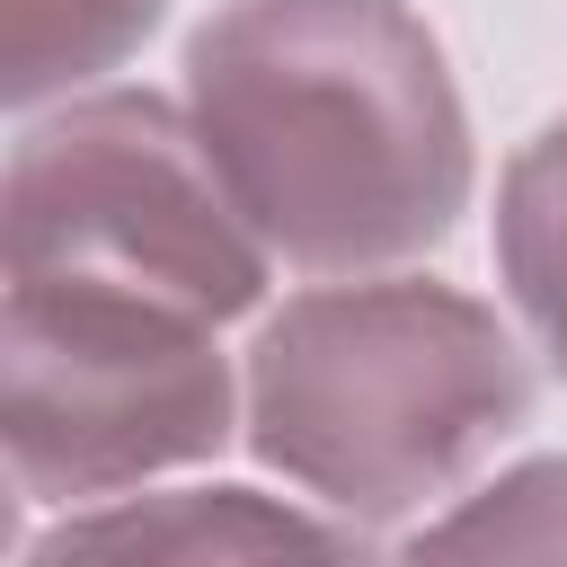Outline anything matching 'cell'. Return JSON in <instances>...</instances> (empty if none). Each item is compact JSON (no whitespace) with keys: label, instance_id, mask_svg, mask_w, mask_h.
Listing matches in <instances>:
<instances>
[{"label":"cell","instance_id":"6da1fadb","mask_svg":"<svg viewBox=\"0 0 567 567\" xmlns=\"http://www.w3.org/2000/svg\"><path fill=\"white\" fill-rule=\"evenodd\" d=\"M186 124L266 257L372 275L470 213V106L408 0H221L186 35Z\"/></svg>","mask_w":567,"mask_h":567},{"label":"cell","instance_id":"7a4b0ae2","mask_svg":"<svg viewBox=\"0 0 567 567\" xmlns=\"http://www.w3.org/2000/svg\"><path fill=\"white\" fill-rule=\"evenodd\" d=\"M532 354L514 328L425 275L292 292L248 346V452L354 523L452 496L532 425Z\"/></svg>","mask_w":567,"mask_h":567},{"label":"cell","instance_id":"3957f363","mask_svg":"<svg viewBox=\"0 0 567 567\" xmlns=\"http://www.w3.org/2000/svg\"><path fill=\"white\" fill-rule=\"evenodd\" d=\"M9 284L142 292L239 319L266 292V239L239 221L195 124L151 89H97L9 151Z\"/></svg>","mask_w":567,"mask_h":567},{"label":"cell","instance_id":"277c9868","mask_svg":"<svg viewBox=\"0 0 567 567\" xmlns=\"http://www.w3.org/2000/svg\"><path fill=\"white\" fill-rule=\"evenodd\" d=\"M0 425L35 505L115 496L230 443V363L195 310L89 284H9Z\"/></svg>","mask_w":567,"mask_h":567},{"label":"cell","instance_id":"5b68a950","mask_svg":"<svg viewBox=\"0 0 567 567\" xmlns=\"http://www.w3.org/2000/svg\"><path fill=\"white\" fill-rule=\"evenodd\" d=\"M27 567H381V549L257 487H168L62 514L27 540Z\"/></svg>","mask_w":567,"mask_h":567},{"label":"cell","instance_id":"8992f818","mask_svg":"<svg viewBox=\"0 0 567 567\" xmlns=\"http://www.w3.org/2000/svg\"><path fill=\"white\" fill-rule=\"evenodd\" d=\"M496 275H505L532 346L567 381V115L540 124L505 159V186H496Z\"/></svg>","mask_w":567,"mask_h":567},{"label":"cell","instance_id":"52a82bcc","mask_svg":"<svg viewBox=\"0 0 567 567\" xmlns=\"http://www.w3.org/2000/svg\"><path fill=\"white\" fill-rule=\"evenodd\" d=\"M399 567H567V452L514 461L452 514H434Z\"/></svg>","mask_w":567,"mask_h":567},{"label":"cell","instance_id":"ba28073f","mask_svg":"<svg viewBox=\"0 0 567 567\" xmlns=\"http://www.w3.org/2000/svg\"><path fill=\"white\" fill-rule=\"evenodd\" d=\"M168 0H9V53H0V97L44 106L71 97L80 80L115 71Z\"/></svg>","mask_w":567,"mask_h":567}]
</instances>
